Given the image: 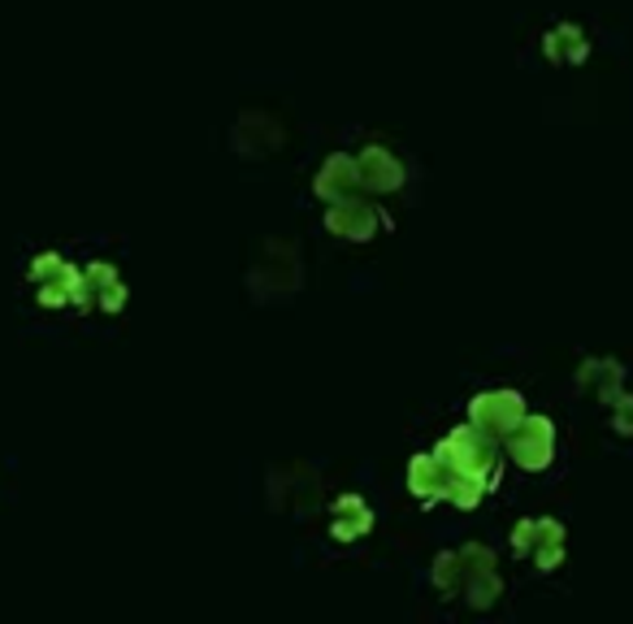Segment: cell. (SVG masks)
<instances>
[]
</instances>
